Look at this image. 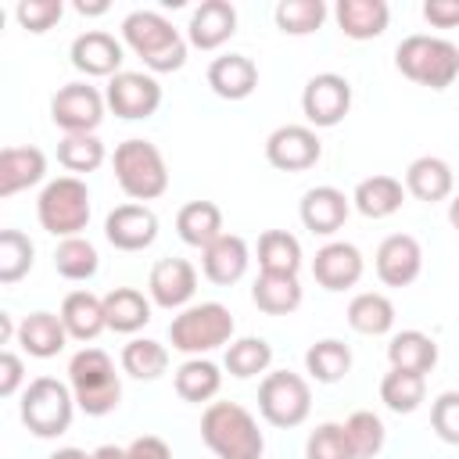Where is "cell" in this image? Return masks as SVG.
Returning a JSON list of instances; mask_svg holds the SVG:
<instances>
[{
  "instance_id": "6da1fadb",
  "label": "cell",
  "mask_w": 459,
  "mask_h": 459,
  "mask_svg": "<svg viewBox=\"0 0 459 459\" xmlns=\"http://www.w3.org/2000/svg\"><path fill=\"white\" fill-rule=\"evenodd\" d=\"M122 43L143 61L151 75L179 72L186 65V39L161 11H129L122 18Z\"/></svg>"
},
{
  "instance_id": "7a4b0ae2",
  "label": "cell",
  "mask_w": 459,
  "mask_h": 459,
  "mask_svg": "<svg viewBox=\"0 0 459 459\" xmlns=\"http://www.w3.org/2000/svg\"><path fill=\"white\" fill-rule=\"evenodd\" d=\"M201 441L215 459H262L265 437L240 402H208L201 412Z\"/></svg>"
},
{
  "instance_id": "3957f363",
  "label": "cell",
  "mask_w": 459,
  "mask_h": 459,
  "mask_svg": "<svg viewBox=\"0 0 459 459\" xmlns=\"http://www.w3.org/2000/svg\"><path fill=\"white\" fill-rule=\"evenodd\" d=\"M394 68L430 90H448L459 79V47L445 36L412 32L394 47Z\"/></svg>"
},
{
  "instance_id": "277c9868",
  "label": "cell",
  "mask_w": 459,
  "mask_h": 459,
  "mask_svg": "<svg viewBox=\"0 0 459 459\" xmlns=\"http://www.w3.org/2000/svg\"><path fill=\"white\" fill-rule=\"evenodd\" d=\"M68 387L86 416H108L122 402V380L111 355L100 348H82L68 359Z\"/></svg>"
},
{
  "instance_id": "5b68a950",
  "label": "cell",
  "mask_w": 459,
  "mask_h": 459,
  "mask_svg": "<svg viewBox=\"0 0 459 459\" xmlns=\"http://www.w3.org/2000/svg\"><path fill=\"white\" fill-rule=\"evenodd\" d=\"M111 169H115V179H118L122 194L133 197L136 204L154 201L169 190V165H165L161 151L151 140H140V136L122 140L115 147Z\"/></svg>"
},
{
  "instance_id": "8992f818",
  "label": "cell",
  "mask_w": 459,
  "mask_h": 459,
  "mask_svg": "<svg viewBox=\"0 0 459 459\" xmlns=\"http://www.w3.org/2000/svg\"><path fill=\"white\" fill-rule=\"evenodd\" d=\"M237 323L230 316L226 305L219 301H201V305H186L179 316H172L169 323V341L176 351L197 359V355H208L222 344H230Z\"/></svg>"
},
{
  "instance_id": "52a82bcc",
  "label": "cell",
  "mask_w": 459,
  "mask_h": 459,
  "mask_svg": "<svg viewBox=\"0 0 459 459\" xmlns=\"http://www.w3.org/2000/svg\"><path fill=\"white\" fill-rule=\"evenodd\" d=\"M36 219L50 237H82L90 222V186L79 176L50 179L36 197Z\"/></svg>"
},
{
  "instance_id": "ba28073f",
  "label": "cell",
  "mask_w": 459,
  "mask_h": 459,
  "mask_svg": "<svg viewBox=\"0 0 459 459\" xmlns=\"http://www.w3.org/2000/svg\"><path fill=\"white\" fill-rule=\"evenodd\" d=\"M75 394L57 377H36L22 391V423L36 437H61L75 416Z\"/></svg>"
},
{
  "instance_id": "9c48e42d",
  "label": "cell",
  "mask_w": 459,
  "mask_h": 459,
  "mask_svg": "<svg viewBox=\"0 0 459 459\" xmlns=\"http://www.w3.org/2000/svg\"><path fill=\"white\" fill-rule=\"evenodd\" d=\"M258 412L269 427H280V430H290V427H301L312 412V387L301 373H290V369H273L262 377L258 384Z\"/></svg>"
},
{
  "instance_id": "30bf717a",
  "label": "cell",
  "mask_w": 459,
  "mask_h": 459,
  "mask_svg": "<svg viewBox=\"0 0 459 459\" xmlns=\"http://www.w3.org/2000/svg\"><path fill=\"white\" fill-rule=\"evenodd\" d=\"M351 111V82L337 72H319L301 90V115L312 129H333Z\"/></svg>"
},
{
  "instance_id": "8fae6325",
  "label": "cell",
  "mask_w": 459,
  "mask_h": 459,
  "mask_svg": "<svg viewBox=\"0 0 459 459\" xmlns=\"http://www.w3.org/2000/svg\"><path fill=\"white\" fill-rule=\"evenodd\" d=\"M104 93L90 82H65L54 97H50V122L57 129L68 133H93L104 122Z\"/></svg>"
},
{
  "instance_id": "7c38bea8",
  "label": "cell",
  "mask_w": 459,
  "mask_h": 459,
  "mask_svg": "<svg viewBox=\"0 0 459 459\" xmlns=\"http://www.w3.org/2000/svg\"><path fill=\"white\" fill-rule=\"evenodd\" d=\"M104 100L118 118L140 122L161 108V82L151 72H118L108 79Z\"/></svg>"
},
{
  "instance_id": "4fadbf2b",
  "label": "cell",
  "mask_w": 459,
  "mask_h": 459,
  "mask_svg": "<svg viewBox=\"0 0 459 459\" xmlns=\"http://www.w3.org/2000/svg\"><path fill=\"white\" fill-rule=\"evenodd\" d=\"M323 158V140L312 126L287 122L265 136V161L280 172H305Z\"/></svg>"
},
{
  "instance_id": "5bb4252c",
  "label": "cell",
  "mask_w": 459,
  "mask_h": 459,
  "mask_svg": "<svg viewBox=\"0 0 459 459\" xmlns=\"http://www.w3.org/2000/svg\"><path fill=\"white\" fill-rule=\"evenodd\" d=\"M68 57H72V68H79L82 75H93V79H111L122 72V57H126V43H118L111 32L104 29H86L72 39L68 47Z\"/></svg>"
},
{
  "instance_id": "9a60e30c",
  "label": "cell",
  "mask_w": 459,
  "mask_h": 459,
  "mask_svg": "<svg viewBox=\"0 0 459 459\" xmlns=\"http://www.w3.org/2000/svg\"><path fill=\"white\" fill-rule=\"evenodd\" d=\"M104 237L115 251H143L158 240V215L147 204H118L104 219Z\"/></svg>"
},
{
  "instance_id": "2e32d148",
  "label": "cell",
  "mask_w": 459,
  "mask_h": 459,
  "mask_svg": "<svg viewBox=\"0 0 459 459\" xmlns=\"http://www.w3.org/2000/svg\"><path fill=\"white\" fill-rule=\"evenodd\" d=\"M373 265L384 287H409L423 269V247L412 233H391L380 240Z\"/></svg>"
},
{
  "instance_id": "e0dca14e",
  "label": "cell",
  "mask_w": 459,
  "mask_h": 459,
  "mask_svg": "<svg viewBox=\"0 0 459 459\" xmlns=\"http://www.w3.org/2000/svg\"><path fill=\"white\" fill-rule=\"evenodd\" d=\"M147 294L158 308H186L190 298L197 294V269L186 258H161L154 262L151 276H147Z\"/></svg>"
},
{
  "instance_id": "ac0fdd59",
  "label": "cell",
  "mask_w": 459,
  "mask_h": 459,
  "mask_svg": "<svg viewBox=\"0 0 459 459\" xmlns=\"http://www.w3.org/2000/svg\"><path fill=\"white\" fill-rule=\"evenodd\" d=\"M362 269H366L362 251L355 244H348V240H330L312 258V276H316V283L323 290H348V287H355L362 280Z\"/></svg>"
},
{
  "instance_id": "d6986e66",
  "label": "cell",
  "mask_w": 459,
  "mask_h": 459,
  "mask_svg": "<svg viewBox=\"0 0 459 459\" xmlns=\"http://www.w3.org/2000/svg\"><path fill=\"white\" fill-rule=\"evenodd\" d=\"M348 212H351V197H344V190H337L330 183L305 190V197L298 204L301 226L316 237H333L348 222Z\"/></svg>"
},
{
  "instance_id": "ffe728a7",
  "label": "cell",
  "mask_w": 459,
  "mask_h": 459,
  "mask_svg": "<svg viewBox=\"0 0 459 459\" xmlns=\"http://www.w3.org/2000/svg\"><path fill=\"white\" fill-rule=\"evenodd\" d=\"M237 32V7L230 0H201L186 22V43L197 50H219Z\"/></svg>"
},
{
  "instance_id": "44dd1931",
  "label": "cell",
  "mask_w": 459,
  "mask_h": 459,
  "mask_svg": "<svg viewBox=\"0 0 459 459\" xmlns=\"http://www.w3.org/2000/svg\"><path fill=\"white\" fill-rule=\"evenodd\" d=\"M247 262H251L247 240L237 237V233H222L219 240H212V244L201 251V273H204V280H212L215 287H233L237 280H244Z\"/></svg>"
},
{
  "instance_id": "7402d4cb",
  "label": "cell",
  "mask_w": 459,
  "mask_h": 459,
  "mask_svg": "<svg viewBox=\"0 0 459 459\" xmlns=\"http://www.w3.org/2000/svg\"><path fill=\"white\" fill-rule=\"evenodd\" d=\"M208 86L222 100H244L258 90V65L247 54H222L208 65Z\"/></svg>"
},
{
  "instance_id": "603a6c76",
  "label": "cell",
  "mask_w": 459,
  "mask_h": 459,
  "mask_svg": "<svg viewBox=\"0 0 459 459\" xmlns=\"http://www.w3.org/2000/svg\"><path fill=\"white\" fill-rule=\"evenodd\" d=\"M14 341H18L22 351L32 355V359H54V355L65 351L68 330H65L61 316L39 308V312H29V316L18 323V337H14Z\"/></svg>"
},
{
  "instance_id": "cb8c5ba5",
  "label": "cell",
  "mask_w": 459,
  "mask_h": 459,
  "mask_svg": "<svg viewBox=\"0 0 459 459\" xmlns=\"http://www.w3.org/2000/svg\"><path fill=\"white\" fill-rule=\"evenodd\" d=\"M47 176V154L39 147H4L0 151V197H14Z\"/></svg>"
},
{
  "instance_id": "d4e9b609",
  "label": "cell",
  "mask_w": 459,
  "mask_h": 459,
  "mask_svg": "<svg viewBox=\"0 0 459 459\" xmlns=\"http://www.w3.org/2000/svg\"><path fill=\"white\" fill-rule=\"evenodd\" d=\"M333 18L348 39H377L391 22V7L387 0H337Z\"/></svg>"
},
{
  "instance_id": "484cf974",
  "label": "cell",
  "mask_w": 459,
  "mask_h": 459,
  "mask_svg": "<svg viewBox=\"0 0 459 459\" xmlns=\"http://www.w3.org/2000/svg\"><path fill=\"white\" fill-rule=\"evenodd\" d=\"M455 186V176H452V165L437 154H420L416 161H409L405 169V194H412L416 201H445Z\"/></svg>"
},
{
  "instance_id": "4316f807",
  "label": "cell",
  "mask_w": 459,
  "mask_h": 459,
  "mask_svg": "<svg viewBox=\"0 0 459 459\" xmlns=\"http://www.w3.org/2000/svg\"><path fill=\"white\" fill-rule=\"evenodd\" d=\"M402 201H405V183L394 179V176H384V172L366 176L351 194L355 212L366 215V219H387L402 208Z\"/></svg>"
},
{
  "instance_id": "83f0119b",
  "label": "cell",
  "mask_w": 459,
  "mask_h": 459,
  "mask_svg": "<svg viewBox=\"0 0 459 459\" xmlns=\"http://www.w3.org/2000/svg\"><path fill=\"white\" fill-rule=\"evenodd\" d=\"M387 362H391V369L427 377L437 366V341L423 330H402L387 341Z\"/></svg>"
},
{
  "instance_id": "f1b7e54d",
  "label": "cell",
  "mask_w": 459,
  "mask_h": 459,
  "mask_svg": "<svg viewBox=\"0 0 459 459\" xmlns=\"http://www.w3.org/2000/svg\"><path fill=\"white\" fill-rule=\"evenodd\" d=\"M176 233L183 244L190 247H208L212 240H219L226 230H222V212L215 201H186L179 212H176Z\"/></svg>"
},
{
  "instance_id": "f546056e",
  "label": "cell",
  "mask_w": 459,
  "mask_h": 459,
  "mask_svg": "<svg viewBox=\"0 0 459 459\" xmlns=\"http://www.w3.org/2000/svg\"><path fill=\"white\" fill-rule=\"evenodd\" d=\"M61 323L68 330V337L75 341H93L100 330H108V316H104V298L90 294V290H72L61 301Z\"/></svg>"
},
{
  "instance_id": "4dcf8cb0",
  "label": "cell",
  "mask_w": 459,
  "mask_h": 459,
  "mask_svg": "<svg viewBox=\"0 0 459 459\" xmlns=\"http://www.w3.org/2000/svg\"><path fill=\"white\" fill-rule=\"evenodd\" d=\"M151 298H143V290L136 287H115L104 294V316H108V330L115 333H136L151 323Z\"/></svg>"
},
{
  "instance_id": "1f68e13d",
  "label": "cell",
  "mask_w": 459,
  "mask_h": 459,
  "mask_svg": "<svg viewBox=\"0 0 459 459\" xmlns=\"http://www.w3.org/2000/svg\"><path fill=\"white\" fill-rule=\"evenodd\" d=\"M251 301L265 316H290L301 305V283L298 276H287V273H258L251 287Z\"/></svg>"
},
{
  "instance_id": "d6a6232c",
  "label": "cell",
  "mask_w": 459,
  "mask_h": 459,
  "mask_svg": "<svg viewBox=\"0 0 459 459\" xmlns=\"http://www.w3.org/2000/svg\"><path fill=\"white\" fill-rule=\"evenodd\" d=\"M348 326L366 337H380L394 326V305L380 290H362L348 301Z\"/></svg>"
},
{
  "instance_id": "836d02e7",
  "label": "cell",
  "mask_w": 459,
  "mask_h": 459,
  "mask_svg": "<svg viewBox=\"0 0 459 459\" xmlns=\"http://www.w3.org/2000/svg\"><path fill=\"white\" fill-rule=\"evenodd\" d=\"M219 387H222V369H219L212 359H204V355L186 359V362L176 369V394H179L183 402H194V405L212 402V398L219 394Z\"/></svg>"
},
{
  "instance_id": "e575fe53",
  "label": "cell",
  "mask_w": 459,
  "mask_h": 459,
  "mask_svg": "<svg viewBox=\"0 0 459 459\" xmlns=\"http://www.w3.org/2000/svg\"><path fill=\"white\" fill-rule=\"evenodd\" d=\"M351 369V348L337 337H323L316 344H308L305 351V373L319 384H337L344 380Z\"/></svg>"
},
{
  "instance_id": "d590c367",
  "label": "cell",
  "mask_w": 459,
  "mask_h": 459,
  "mask_svg": "<svg viewBox=\"0 0 459 459\" xmlns=\"http://www.w3.org/2000/svg\"><path fill=\"white\" fill-rule=\"evenodd\" d=\"M258 265L262 273H287L298 276L301 269V240L287 230H265L258 237Z\"/></svg>"
},
{
  "instance_id": "8d00e7d4",
  "label": "cell",
  "mask_w": 459,
  "mask_h": 459,
  "mask_svg": "<svg viewBox=\"0 0 459 459\" xmlns=\"http://www.w3.org/2000/svg\"><path fill=\"white\" fill-rule=\"evenodd\" d=\"M427 398V377L420 373H405V369H387L384 380H380V402L398 412V416H409L423 405Z\"/></svg>"
},
{
  "instance_id": "74e56055",
  "label": "cell",
  "mask_w": 459,
  "mask_h": 459,
  "mask_svg": "<svg viewBox=\"0 0 459 459\" xmlns=\"http://www.w3.org/2000/svg\"><path fill=\"white\" fill-rule=\"evenodd\" d=\"M54 269H57V276H65V280H72V283L93 280L97 269H100V255H97L93 240H86V237H68V240H61V244L54 247Z\"/></svg>"
},
{
  "instance_id": "f35d334b",
  "label": "cell",
  "mask_w": 459,
  "mask_h": 459,
  "mask_svg": "<svg viewBox=\"0 0 459 459\" xmlns=\"http://www.w3.org/2000/svg\"><path fill=\"white\" fill-rule=\"evenodd\" d=\"M222 366H226L230 377H237V380H251V377H258V373H269V366H273V344H269L265 337H240V341H230Z\"/></svg>"
},
{
  "instance_id": "ab89813d",
  "label": "cell",
  "mask_w": 459,
  "mask_h": 459,
  "mask_svg": "<svg viewBox=\"0 0 459 459\" xmlns=\"http://www.w3.org/2000/svg\"><path fill=\"white\" fill-rule=\"evenodd\" d=\"M122 369L133 380H158L169 369V348L151 337H133L122 348Z\"/></svg>"
},
{
  "instance_id": "60d3db41",
  "label": "cell",
  "mask_w": 459,
  "mask_h": 459,
  "mask_svg": "<svg viewBox=\"0 0 459 459\" xmlns=\"http://www.w3.org/2000/svg\"><path fill=\"white\" fill-rule=\"evenodd\" d=\"M326 4L323 0H280L273 7L276 29L283 36H312L323 22H326Z\"/></svg>"
},
{
  "instance_id": "b9f144b4",
  "label": "cell",
  "mask_w": 459,
  "mask_h": 459,
  "mask_svg": "<svg viewBox=\"0 0 459 459\" xmlns=\"http://www.w3.org/2000/svg\"><path fill=\"white\" fill-rule=\"evenodd\" d=\"M104 158H108V151L97 140V133H68L57 143V161L68 172H97L104 165Z\"/></svg>"
},
{
  "instance_id": "7bdbcfd3",
  "label": "cell",
  "mask_w": 459,
  "mask_h": 459,
  "mask_svg": "<svg viewBox=\"0 0 459 459\" xmlns=\"http://www.w3.org/2000/svg\"><path fill=\"white\" fill-rule=\"evenodd\" d=\"M344 430H348V441H351V452L355 459H377L384 452V441H387V427L377 412L369 409H359L344 420Z\"/></svg>"
},
{
  "instance_id": "ee69618b",
  "label": "cell",
  "mask_w": 459,
  "mask_h": 459,
  "mask_svg": "<svg viewBox=\"0 0 459 459\" xmlns=\"http://www.w3.org/2000/svg\"><path fill=\"white\" fill-rule=\"evenodd\" d=\"M36 244L22 230H0V283H18L32 269Z\"/></svg>"
},
{
  "instance_id": "f6af8a7d",
  "label": "cell",
  "mask_w": 459,
  "mask_h": 459,
  "mask_svg": "<svg viewBox=\"0 0 459 459\" xmlns=\"http://www.w3.org/2000/svg\"><path fill=\"white\" fill-rule=\"evenodd\" d=\"M305 459H355L344 423H319L305 441Z\"/></svg>"
},
{
  "instance_id": "bcb514c9",
  "label": "cell",
  "mask_w": 459,
  "mask_h": 459,
  "mask_svg": "<svg viewBox=\"0 0 459 459\" xmlns=\"http://www.w3.org/2000/svg\"><path fill=\"white\" fill-rule=\"evenodd\" d=\"M61 14H65V4L61 0H22L14 7L18 25L29 29V32H36V36L47 32V29H54L61 22Z\"/></svg>"
},
{
  "instance_id": "7dc6e473",
  "label": "cell",
  "mask_w": 459,
  "mask_h": 459,
  "mask_svg": "<svg viewBox=\"0 0 459 459\" xmlns=\"http://www.w3.org/2000/svg\"><path fill=\"white\" fill-rule=\"evenodd\" d=\"M430 427L445 445H459V391H441L430 405Z\"/></svg>"
},
{
  "instance_id": "c3c4849f",
  "label": "cell",
  "mask_w": 459,
  "mask_h": 459,
  "mask_svg": "<svg viewBox=\"0 0 459 459\" xmlns=\"http://www.w3.org/2000/svg\"><path fill=\"white\" fill-rule=\"evenodd\" d=\"M22 380H25V362H22V355H14L11 348H4V351H0V398L18 394Z\"/></svg>"
},
{
  "instance_id": "681fc988",
  "label": "cell",
  "mask_w": 459,
  "mask_h": 459,
  "mask_svg": "<svg viewBox=\"0 0 459 459\" xmlns=\"http://www.w3.org/2000/svg\"><path fill=\"white\" fill-rule=\"evenodd\" d=\"M420 11L434 29H455L459 25V0H423Z\"/></svg>"
},
{
  "instance_id": "f907efd6",
  "label": "cell",
  "mask_w": 459,
  "mask_h": 459,
  "mask_svg": "<svg viewBox=\"0 0 459 459\" xmlns=\"http://www.w3.org/2000/svg\"><path fill=\"white\" fill-rule=\"evenodd\" d=\"M126 459H172V452H169V445L161 437L140 434V437H133L126 445Z\"/></svg>"
},
{
  "instance_id": "816d5d0a",
  "label": "cell",
  "mask_w": 459,
  "mask_h": 459,
  "mask_svg": "<svg viewBox=\"0 0 459 459\" xmlns=\"http://www.w3.org/2000/svg\"><path fill=\"white\" fill-rule=\"evenodd\" d=\"M108 0H75V11L86 14V18H97V14H108Z\"/></svg>"
},
{
  "instance_id": "f5cc1de1",
  "label": "cell",
  "mask_w": 459,
  "mask_h": 459,
  "mask_svg": "<svg viewBox=\"0 0 459 459\" xmlns=\"http://www.w3.org/2000/svg\"><path fill=\"white\" fill-rule=\"evenodd\" d=\"M11 337H18V326L11 323L7 312H0V344H11Z\"/></svg>"
},
{
  "instance_id": "db71d44e",
  "label": "cell",
  "mask_w": 459,
  "mask_h": 459,
  "mask_svg": "<svg viewBox=\"0 0 459 459\" xmlns=\"http://www.w3.org/2000/svg\"><path fill=\"white\" fill-rule=\"evenodd\" d=\"M47 459H93V452H82V448H57V452H50Z\"/></svg>"
},
{
  "instance_id": "11a10c76",
  "label": "cell",
  "mask_w": 459,
  "mask_h": 459,
  "mask_svg": "<svg viewBox=\"0 0 459 459\" xmlns=\"http://www.w3.org/2000/svg\"><path fill=\"white\" fill-rule=\"evenodd\" d=\"M93 459H126V448L122 445H100L93 452Z\"/></svg>"
},
{
  "instance_id": "9f6ffc18",
  "label": "cell",
  "mask_w": 459,
  "mask_h": 459,
  "mask_svg": "<svg viewBox=\"0 0 459 459\" xmlns=\"http://www.w3.org/2000/svg\"><path fill=\"white\" fill-rule=\"evenodd\" d=\"M448 222H452V230L459 233V194L448 201Z\"/></svg>"
}]
</instances>
